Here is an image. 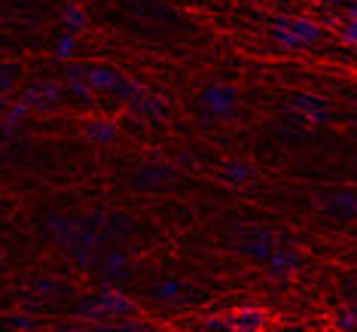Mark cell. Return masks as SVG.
I'll return each instance as SVG.
<instances>
[{"label": "cell", "mask_w": 357, "mask_h": 332, "mask_svg": "<svg viewBox=\"0 0 357 332\" xmlns=\"http://www.w3.org/2000/svg\"><path fill=\"white\" fill-rule=\"evenodd\" d=\"M354 293H357V283H354Z\"/></svg>", "instance_id": "cell-27"}, {"label": "cell", "mask_w": 357, "mask_h": 332, "mask_svg": "<svg viewBox=\"0 0 357 332\" xmlns=\"http://www.w3.org/2000/svg\"><path fill=\"white\" fill-rule=\"evenodd\" d=\"M59 25L79 37L89 28V13L77 3V0H64V3L59 6Z\"/></svg>", "instance_id": "cell-16"}, {"label": "cell", "mask_w": 357, "mask_h": 332, "mask_svg": "<svg viewBox=\"0 0 357 332\" xmlns=\"http://www.w3.org/2000/svg\"><path fill=\"white\" fill-rule=\"evenodd\" d=\"M68 92H64V83L61 79H52V77H43V79H34V83L22 86L15 92V101H22L31 113H50L55 107H61Z\"/></svg>", "instance_id": "cell-4"}, {"label": "cell", "mask_w": 357, "mask_h": 332, "mask_svg": "<svg viewBox=\"0 0 357 332\" xmlns=\"http://www.w3.org/2000/svg\"><path fill=\"white\" fill-rule=\"evenodd\" d=\"M61 83H64V92H68L70 101H77V104H89V101H92L95 92L89 88L86 77H83V64L70 61L68 68H64V74H61Z\"/></svg>", "instance_id": "cell-12"}, {"label": "cell", "mask_w": 357, "mask_h": 332, "mask_svg": "<svg viewBox=\"0 0 357 332\" xmlns=\"http://www.w3.org/2000/svg\"><path fill=\"white\" fill-rule=\"evenodd\" d=\"M263 271L269 274V278H275V280H290L294 274L303 271V256H299V250H294L290 244H281L278 241V247L266 256Z\"/></svg>", "instance_id": "cell-7"}, {"label": "cell", "mask_w": 357, "mask_h": 332, "mask_svg": "<svg viewBox=\"0 0 357 332\" xmlns=\"http://www.w3.org/2000/svg\"><path fill=\"white\" fill-rule=\"evenodd\" d=\"M19 79H22L19 64H0V98L13 95L15 88H19Z\"/></svg>", "instance_id": "cell-23"}, {"label": "cell", "mask_w": 357, "mask_h": 332, "mask_svg": "<svg viewBox=\"0 0 357 332\" xmlns=\"http://www.w3.org/2000/svg\"><path fill=\"white\" fill-rule=\"evenodd\" d=\"M83 77L95 95H107V98H116L123 104H132L144 92V86L137 79L119 74L110 64H83Z\"/></svg>", "instance_id": "cell-2"}, {"label": "cell", "mask_w": 357, "mask_h": 332, "mask_svg": "<svg viewBox=\"0 0 357 332\" xmlns=\"http://www.w3.org/2000/svg\"><path fill=\"white\" fill-rule=\"evenodd\" d=\"M269 40L281 52H303L324 43V25L308 15H275L269 19Z\"/></svg>", "instance_id": "cell-1"}, {"label": "cell", "mask_w": 357, "mask_h": 332, "mask_svg": "<svg viewBox=\"0 0 357 332\" xmlns=\"http://www.w3.org/2000/svg\"><path fill=\"white\" fill-rule=\"evenodd\" d=\"M266 326H269V314L259 305H238L229 314L226 332H263Z\"/></svg>", "instance_id": "cell-10"}, {"label": "cell", "mask_w": 357, "mask_h": 332, "mask_svg": "<svg viewBox=\"0 0 357 332\" xmlns=\"http://www.w3.org/2000/svg\"><path fill=\"white\" fill-rule=\"evenodd\" d=\"M86 137L98 147H110V143L119 141V125L110 116H92L86 119Z\"/></svg>", "instance_id": "cell-13"}, {"label": "cell", "mask_w": 357, "mask_h": 332, "mask_svg": "<svg viewBox=\"0 0 357 332\" xmlns=\"http://www.w3.org/2000/svg\"><path fill=\"white\" fill-rule=\"evenodd\" d=\"M199 101L214 119H232L235 110H238V92L226 83H208L202 88Z\"/></svg>", "instance_id": "cell-6"}, {"label": "cell", "mask_w": 357, "mask_h": 332, "mask_svg": "<svg viewBox=\"0 0 357 332\" xmlns=\"http://www.w3.org/2000/svg\"><path fill=\"white\" fill-rule=\"evenodd\" d=\"M79 314L95 323H116L135 314V302L119 287H101L98 293L79 302Z\"/></svg>", "instance_id": "cell-3"}, {"label": "cell", "mask_w": 357, "mask_h": 332, "mask_svg": "<svg viewBox=\"0 0 357 332\" xmlns=\"http://www.w3.org/2000/svg\"><path fill=\"white\" fill-rule=\"evenodd\" d=\"M31 290H34L37 296H55V293H59V283H55V280H43V278H40V280L31 283Z\"/></svg>", "instance_id": "cell-24"}, {"label": "cell", "mask_w": 357, "mask_h": 332, "mask_svg": "<svg viewBox=\"0 0 357 332\" xmlns=\"http://www.w3.org/2000/svg\"><path fill=\"white\" fill-rule=\"evenodd\" d=\"M128 107H132L137 116H144V119H165L168 116V107H165V98H162V95H156V92H150V88H144L141 95H137V98L128 104Z\"/></svg>", "instance_id": "cell-14"}, {"label": "cell", "mask_w": 357, "mask_h": 332, "mask_svg": "<svg viewBox=\"0 0 357 332\" xmlns=\"http://www.w3.org/2000/svg\"><path fill=\"white\" fill-rule=\"evenodd\" d=\"M31 116H34V113H31L22 101H10V104L3 107L0 125H3V132H6V134H19L22 128H25V125L31 122Z\"/></svg>", "instance_id": "cell-17"}, {"label": "cell", "mask_w": 357, "mask_h": 332, "mask_svg": "<svg viewBox=\"0 0 357 332\" xmlns=\"http://www.w3.org/2000/svg\"><path fill=\"white\" fill-rule=\"evenodd\" d=\"M354 220H357V198H354Z\"/></svg>", "instance_id": "cell-26"}, {"label": "cell", "mask_w": 357, "mask_h": 332, "mask_svg": "<svg viewBox=\"0 0 357 332\" xmlns=\"http://www.w3.org/2000/svg\"><path fill=\"white\" fill-rule=\"evenodd\" d=\"M354 198H357V189H336V192H327L318 207L324 214L336 216V220H354Z\"/></svg>", "instance_id": "cell-11"}, {"label": "cell", "mask_w": 357, "mask_h": 332, "mask_svg": "<svg viewBox=\"0 0 357 332\" xmlns=\"http://www.w3.org/2000/svg\"><path fill=\"white\" fill-rule=\"evenodd\" d=\"M254 177H257L254 165L245 161V159H232V161H226V165L220 168V180L226 186H235V189H245V186H250V183H254Z\"/></svg>", "instance_id": "cell-15"}, {"label": "cell", "mask_w": 357, "mask_h": 332, "mask_svg": "<svg viewBox=\"0 0 357 332\" xmlns=\"http://www.w3.org/2000/svg\"><path fill=\"white\" fill-rule=\"evenodd\" d=\"M77 49H79V40H77V34H70V31H61V34L52 40V49H50V55H52L55 61L70 64V61L77 58Z\"/></svg>", "instance_id": "cell-19"}, {"label": "cell", "mask_w": 357, "mask_h": 332, "mask_svg": "<svg viewBox=\"0 0 357 332\" xmlns=\"http://www.w3.org/2000/svg\"><path fill=\"white\" fill-rule=\"evenodd\" d=\"M275 247H278V238H275L269 229H263V226H250V229H241L235 235V250L257 265H263L266 256H269Z\"/></svg>", "instance_id": "cell-5"}, {"label": "cell", "mask_w": 357, "mask_h": 332, "mask_svg": "<svg viewBox=\"0 0 357 332\" xmlns=\"http://www.w3.org/2000/svg\"><path fill=\"white\" fill-rule=\"evenodd\" d=\"M153 299L162 305H177L183 299V283L177 280V278H165V280H159L156 287H153Z\"/></svg>", "instance_id": "cell-20"}, {"label": "cell", "mask_w": 357, "mask_h": 332, "mask_svg": "<svg viewBox=\"0 0 357 332\" xmlns=\"http://www.w3.org/2000/svg\"><path fill=\"white\" fill-rule=\"evenodd\" d=\"M128 274H132V259H128L126 250L113 247L98 259V278L107 283V287H116V283L128 280Z\"/></svg>", "instance_id": "cell-9"}, {"label": "cell", "mask_w": 357, "mask_h": 332, "mask_svg": "<svg viewBox=\"0 0 357 332\" xmlns=\"http://www.w3.org/2000/svg\"><path fill=\"white\" fill-rule=\"evenodd\" d=\"M318 3H327V6H333V3H339V0H318Z\"/></svg>", "instance_id": "cell-25"}, {"label": "cell", "mask_w": 357, "mask_h": 332, "mask_svg": "<svg viewBox=\"0 0 357 332\" xmlns=\"http://www.w3.org/2000/svg\"><path fill=\"white\" fill-rule=\"evenodd\" d=\"M172 180H174V168L162 165V161H147V165H141V171H137V183L150 186V189H156V186H168Z\"/></svg>", "instance_id": "cell-18"}, {"label": "cell", "mask_w": 357, "mask_h": 332, "mask_svg": "<svg viewBox=\"0 0 357 332\" xmlns=\"http://www.w3.org/2000/svg\"><path fill=\"white\" fill-rule=\"evenodd\" d=\"M290 107H294L308 125H324L333 113L330 101L321 98V95H314V92H294L290 95Z\"/></svg>", "instance_id": "cell-8"}, {"label": "cell", "mask_w": 357, "mask_h": 332, "mask_svg": "<svg viewBox=\"0 0 357 332\" xmlns=\"http://www.w3.org/2000/svg\"><path fill=\"white\" fill-rule=\"evenodd\" d=\"M290 332H299V329H290Z\"/></svg>", "instance_id": "cell-28"}, {"label": "cell", "mask_w": 357, "mask_h": 332, "mask_svg": "<svg viewBox=\"0 0 357 332\" xmlns=\"http://www.w3.org/2000/svg\"><path fill=\"white\" fill-rule=\"evenodd\" d=\"M333 329L336 332H357V302H348V305H339L333 311Z\"/></svg>", "instance_id": "cell-21"}, {"label": "cell", "mask_w": 357, "mask_h": 332, "mask_svg": "<svg viewBox=\"0 0 357 332\" xmlns=\"http://www.w3.org/2000/svg\"><path fill=\"white\" fill-rule=\"evenodd\" d=\"M339 40H342V46L357 49V3H351L345 10V19H342V25H339Z\"/></svg>", "instance_id": "cell-22"}]
</instances>
